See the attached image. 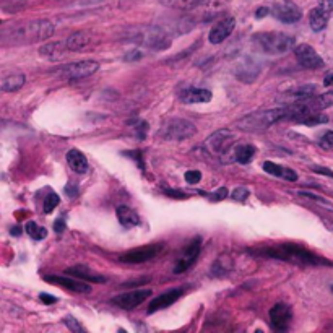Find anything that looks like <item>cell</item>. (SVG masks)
Masks as SVG:
<instances>
[{
  "mask_svg": "<svg viewBox=\"0 0 333 333\" xmlns=\"http://www.w3.org/2000/svg\"><path fill=\"white\" fill-rule=\"evenodd\" d=\"M44 280L48 281L50 285H55V286H60V288H65L68 291H73V293H78V294H83V293H90L91 291V286L85 283V280L78 281V280H73V278H65V276H57V275H52V276H44Z\"/></svg>",
  "mask_w": 333,
  "mask_h": 333,
  "instance_id": "e0dca14e",
  "label": "cell"
},
{
  "mask_svg": "<svg viewBox=\"0 0 333 333\" xmlns=\"http://www.w3.org/2000/svg\"><path fill=\"white\" fill-rule=\"evenodd\" d=\"M202 0H159L161 5L168 8H175V10H189V8H195Z\"/></svg>",
  "mask_w": 333,
  "mask_h": 333,
  "instance_id": "4dcf8cb0",
  "label": "cell"
},
{
  "mask_svg": "<svg viewBox=\"0 0 333 333\" xmlns=\"http://www.w3.org/2000/svg\"><path fill=\"white\" fill-rule=\"evenodd\" d=\"M65 192H67V193H68V195H70V197H75L77 193H78L77 187H75V186H72V184H68V186L65 187Z\"/></svg>",
  "mask_w": 333,
  "mask_h": 333,
  "instance_id": "7dc6e473",
  "label": "cell"
},
{
  "mask_svg": "<svg viewBox=\"0 0 333 333\" xmlns=\"http://www.w3.org/2000/svg\"><path fill=\"white\" fill-rule=\"evenodd\" d=\"M25 81H26V77L23 75V73H12V75H5L2 78L0 86H2V91L12 93V91L20 90V88L25 85Z\"/></svg>",
  "mask_w": 333,
  "mask_h": 333,
  "instance_id": "83f0119b",
  "label": "cell"
},
{
  "mask_svg": "<svg viewBox=\"0 0 333 333\" xmlns=\"http://www.w3.org/2000/svg\"><path fill=\"white\" fill-rule=\"evenodd\" d=\"M163 249H164V244H161V242L135 247V249H132V251L124 252L122 255L119 257V262H122V263H143V262H148V260H151V258H155L156 255H159Z\"/></svg>",
  "mask_w": 333,
  "mask_h": 333,
  "instance_id": "ba28073f",
  "label": "cell"
},
{
  "mask_svg": "<svg viewBox=\"0 0 333 333\" xmlns=\"http://www.w3.org/2000/svg\"><path fill=\"white\" fill-rule=\"evenodd\" d=\"M12 234H15V236H20V234H21L20 228H13V229H12Z\"/></svg>",
  "mask_w": 333,
  "mask_h": 333,
  "instance_id": "681fc988",
  "label": "cell"
},
{
  "mask_svg": "<svg viewBox=\"0 0 333 333\" xmlns=\"http://www.w3.org/2000/svg\"><path fill=\"white\" fill-rule=\"evenodd\" d=\"M164 193L166 195H171V197H177V198H186L187 197L184 192H177L175 189H164Z\"/></svg>",
  "mask_w": 333,
  "mask_h": 333,
  "instance_id": "b9f144b4",
  "label": "cell"
},
{
  "mask_svg": "<svg viewBox=\"0 0 333 333\" xmlns=\"http://www.w3.org/2000/svg\"><path fill=\"white\" fill-rule=\"evenodd\" d=\"M233 268H234L233 257L228 255V254H223V255H220L213 262L210 271H211V275H213V276H218V278H221V276L228 275L229 271H233Z\"/></svg>",
  "mask_w": 333,
  "mask_h": 333,
  "instance_id": "d4e9b609",
  "label": "cell"
},
{
  "mask_svg": "<svg viewBox=\"0 0 333 333\" xmlns=\"http://www.w3.org/2000/svg\"><path fill=\"white\" fill-rule=\"evenodd\" d=\"M65 273L75 276V278L85 280V281H91V283H106V276L96 273L95 270H91L90 267L86 265H75L70 267L65 270Z\"/></svg>",
  "mask_w": 333,
  "mask_h": 333,
  "instance_id": "ffe728a7",
  "label": "cell"
},
{
  "mask_svg": "<svg viewBox=\"0 0 333 333\" xmlns=\"http://www.w3.org/2000/svg\"><path fill=\"white\" fill-rule=\"evenodd\" d=\"M306 103L316 111L327 109V108H330V106H333V91L320 95V96H312V98L306 99Z\"/></svg>",
  "mask_w": 333,
  "mask_h": 333,
  "instance_id": "f1b7e54d",
  "label": "cell"
},
{
  "mask_svg": "<svg viewBox=\"0 0 333 333\" xmlns=\"http://www.w3.org/2000/svg\"><path fill=\"white\" fill-rule=\"evenodd\" d=\"M98 68L99 63L96 60H81V62H73L60 67L55 70V73L63 80H81V78L93 75Z\"/></svg>",
  "mask_w": 333,
  "mask_h": 333,
  "instance_id": "52a82bcc",
  "label": "cell"
},
{
  "mask_svg": "<svg viewBox=\"0 0 333 333\" xmlns=\"http://www.w3.org/2000/svg\"><path fill=\"white\" fill-rule=\"evenodd\" d=\"M294 38L285 33H257L252 38L254 48L263 54L280 55L294 48Z\"/></svg>",
  "mask_w": 333,
  "mask_h": 333,
  "instance_id": "277c9868",
  "label": "cell"
},
{
  "mask_svg": "<svg viewBox=\"0 0 333 333\" xmlns=\"http://www.w3.org/2000/svg\"><path fill=\"white\" fill-rule=\"evenodd\" d=\"M226 197H228V189H226V187L216 189V190L210 195V198H211V200H213V202L223 200V198H226Z\"/></svg>",
  "mask_w": 333,
  "mask_h": 333,
  "instance_id": "74e56055",
  "label": "cell"
},
{
  "mask_svg": "<svg viewBox=\"0 0 333 333\" xmlns=\"http://www.w3.org/2000/svg\"><path fill=\"white\" fill-rule=\"evenodd\" d=\"M291 320H293V309H291L288 304L278 302L271 307L270 322H271V327H273L275 330H278V332L288 330Z\"/></svg>",
  "mask_w": 333,
  "mask_h": 333,
  "instance_id": "9a60e30c",
  "label": "cell"
},
{
  "mask_svg": "<svg viewBox=\"0 0 333 333\" xmlns=\"http://www.w3.org/2000/svg\"><path fill=\"white\" fill-rule=\"evenodd\" d=\"M67 164L77 174H85L88 171V159L80 150H70L67 153Z\"/></svg>",
  "mask_w": 333,
  "mask_h": 333,
  "instance_id": "603a6c76",
  "label": "cell"
},
{
  "mask_svg": "<svg viewBox=\"0 0 333 333\" xmlns=\"http://www.w3.org/2000/svg\"><path fill=\"white\" fill-rule=\"evenodd\" d=\"M128 39L137 43L138 46H145L153 50H163L169 48L171 38L163 28L159 26H140L133 28L128 34Z\"/></svg>",
  "mask_w": 333,
  "mask_h": 333,
  "instance_id": "5b68a950",
  "label": "cell"
},
{
  "mask_svg": "<svg viewBox=\"0 0 333 333\" xmlns=\"http://www.w3.org/2000/svg\"><path fill=\"white\" fill-rule=\"evenodd\" d=\"M25 231H26V234L34 240H41L48 236V229L39 226L38 223H34V221H28L25 226Z\"/></svg>",
  "mask_w": 333,
  "mask_h": 333,
  "instance_id": "1f68e13d",
  "label": "cell"
},
{
  "mask_svg": "<svg viewBox=\"0 0 333 333\" xmlns=\"http://www.w3.org/2000/svg\"><path fill=\"white\" fill-rule=\"evenodd\" d=\"M249 193H251V192H249V189L238 187V189H234V192L231 193V197H233V200H236V202H246Z\"/></svg>",
  "mask_w": 333,
  "mask_h": 333,
  "instance_id": "d590c367",
  "label": "cell"
},
{
  "mask_svg": "<svg viewBox=\"0 0 333 333\" xmlns=\"http://www.w3.org/2000/svg\"><path fill=\"white\" fill-rule=\"evenodd\" d=\"M39 299H41V301H43V302H44V304H54V302H55V301H57V299H55V298H54V296H49V294H46V293H43V294H39Z\"/></svg>",
  "mask_w": 333,
  "mask_h": 333,
  "instance_id": "ee69618b",
  "label": "cell"
},
{
  "mask_svg": "<svg viewBox=\"0 0 333 333\" xmlns=\"http://www.w3.org/2000/svg\"><path fill=\"white\" fill-rule=\"evenodd\" d=\"M312 171H314V173H317V174L328 175V177H332V179H333V173H332L330 169H325V168H314Z\"/></svg>",
  "mask_w": 333,
  "mask_h": 333,
  "instance_id": "f6af8a7d",
  "label": "cell"
},
{
  "mask_svg": "<svg viewBox=\"0 0 333 333\" xmlns=\"http://www.w3.org/2000/svg\"><path fill=\"white\" fill-rule=\"evenodd\" d=\"M318 5H320L323 10H327V12L332 13V10H333V0H320V2H318Z\"/></svg>",
  "mask_w": 333,
  "mask_h": 333,
  "instance_id": "7bdbcfd3",
  "label": "cell"
},
{
  "mask_svg": "<svg viewBox=\"0 0 333 333\" xmlns=\"http://www.w3.org/2000/svg\"><path fill=\"white\" fill-rule=\"evenodd\" d=\"M151 296L150 289H133V291H127V293L117 294L111 299V304L117 306L120 309H126V311H130V309H135L137 306H140L143 301H146Z\"/></svg>",
  "mask_w": 333,
  "mask_h": 333,
  "instance_id": "30bf717a",
  "label": "cell"
},
{
  "mask_svg": "<svg viewBox=\"0 0 333 333\" xmlns=\"http://www.w3.org/2000/svg\"><path fill=\"white\" fill-rule=\"evenodd\" d=\"M330 289H332V293H333V283H332V286H330Z\"/></svg>",
  "mask_w": 333,
  "mask_h": 333,
  "instance_id": "f907efd6",
  "label": "cell"
},
{
  "mask_svg": "<svg viewBox=\"0 0 333 333\" xmlns=\"http://www.w3.org/2000/svg\"><path fill=\"white\" fill-rule=\"evenodd\" d=\"M63 322L67 323L68 325V328H70V330H73V332H78V330H85V328H83L80 323H78L75 318H73L72 316H68V317H65L63 318Z\"/></svg>",
  "mask_w": 333,
  "mask_h": 333,
  "instance_id": "ab89813d",
  "label": "cell"
},
{
  "mask_svg": "<svg viewBox=\"0 0 333 333\" xmlns=\"http://www.w3.org/2000/svg\"><path fill=\"white\" fill-rule=\"evenodd\" d=\"M318 145H320L322 148H325V150H332L333 148V132L328 130V132L323 133V135L318 138Z\"/></svg>",
  "mask_w": 333,
  "mask_h": 333,
  "instance_id": "e575fe53",
  "label": "cell"
},
{
  "mask_svg": "<svg viewBox=\"0 0 333 333\" xmlns=\"http://www.w3.org/2000/svg\"><path fill=\"white\" fill-rule=\"evenodd\" d=\"M54 25L48 20H33L21 23L18 26H13L10 30H5L2 33L3 46H21V44H33L41 43L44 39H49L54 34Z\"/></svg>",
  "mask_w": 333,
  "mask_h": 333,
  "instance_id": "6da1fadb",
  "label": "cell"
},
{
  "mask_svg": "<svg viewBox=\"0 0 333 333\" xmlns=\"http://www.w3.org/2000/svg\"><path fill=\"white\" fill-rule=\"evenodd\" d=\"M234 28H236V18L226 16L211 28L210 34H208V39H210L211 44H221L224 39L229 38L231 33L234 31Z\"/></svg>",
  "mask_w": 333,
  "mask_h": 333,
  "instance_id": "2e32d148",
  "label": "cell"
},
{
  "mask_svg": "<svg viewBox=\"0 0 333 333\" xmlns=\"http://www.w3.org/2000/svg\"><path fill=\"white\" fill-rule=\"evenodd\" d=\"M263 171L271 174L273 177L289 180V182H296V180H298V173H296V171L285 168V166H280L276 163H271V161H265V163H263Z\"/></svg>",
  "mask_w": 333,
  "mask_h": 333,
  "instance_id": "44dd1931",
  "label": "cell"
},
{
  "mask_svg": "<svg viewBox=\"0 0 333 333\" xmlns=\"http://www.w3.org/2000/svg\"><path fill=\"white\" fill-rule=\"evenodd\" d=\"M91 43V36L85 33V31H78L67 38V48L70 52H80V50L86 49Z\"/></svg>",
  "mask_w": 333,
  "mask_h": 333,
  "instance_id": "4316f807",
  "label": "cell"
},
{
  "mask_svg": "<svg viewBox=\"0 0 333 333\" xmlns=\"http://www.w3.org/2000/svg\"><path fill=\"white\" fill-rule=\"evenodd\" d=\"M236 142V135L233 132L229 130H218L215 132L213 135L208 137V140L205 142V145L208 148V151H210L211 155L215 156H221V155H226L228 151L233 148Z\"/></svg>",
  "mask_w": 333,
  "mask_h": 333,
  "instance_id": "9c48e42d",
  "label": "cell"
},
{
  "mask_svg": "<svg viewBox=\"0 0 333 333\" xmlns=\"http://www.w3.org/2000/svg\"><path fill=\"white\" fill-rule=\"evenodd\" d=\"M255 155V146L254 145H239L234 150V161L239 164H247Z\"/></svg>",
  "mask_w": 333,
  "mask_h": 333,
  "instance_id": "f546056e",
  "label": "cell"
},
{
  "mask_svg": "<svg viewBox=\"0 0 333 333\" xmlns=\"http://www.w3.org/2000/svg\"><path fill=\"white\" fill-rule=\"evenodd\" d=\"M323 85H325V86H333V73H328V75L323 78Z\"/></svg>",
  "mask_w": 333,
  "mask_h": 333,
  "instance_id": "c3c4849f",
  "label": "cell"
},
{
  "mask_svg": "<svg viewBox=\"0 0 333 333\" xmlns=\"http://www.w3.org/2000/svg\"><path fill=\"white\" fill-rule=\"evenodd\" d=\"M268 13H270V10H268L267 7H260L258 10L255 12V18H263V16H267Z\"/></svg>",
  "mask_w": 333,
  "mask_h": 333,
  "instance_id": "bcb514c9",
  "label": "cell"
},
{
  "mask_svg": "<svg viewBox=\"0 0 333 333\" xmlns=\"http://www.w3.org/2000/svg\"><path fill=\"white\" fill-rule=\"evenodd\" d=\"M260 255L276 258V260H283L294 263L299 267H318V265H332V262H328L327 258H322L316 255L314 252L307 251V249L298 246V244H278V246L271 247H263L257 251Z\"/></svg>",
  "mask_w": 333,
  "mask_h": 333,
  "instance_id": "7a4b0ae2",
  "label": "cell"
},
{
  "mask_svg": "<svg viewBox=\"0 0 333 333\" xmlns=\"http://www.w3.org/2000/svg\"><path fill=\"white\" fill-rule=\"evenodd\" d=\"M68 50L67 48V41H57V43L52 44H46L39 49V55L49 59V60H60L65 55Z\"/></svg>",
  "mask_w": 333,
  "mask_h": 333,
  "instance_id": "7402d4cb",
  "label": "cell"
},
{
  "mask_svg": "<svg viewBox=\"0 0 333 333\" xmlns=\"http://www.w3.org/2000/svg\"><path fill=\"white\" fill-rule=\"evenodd\" d=\"M117 220L124 228H133V226L140 224V216H138V213L127 205H120L117 208Z\"/></svg>",
  "mask_w": 333,
  "mask_h": 333,
  "instance_id": "cb8c5ba5",
  "label": "cell"
},
{
  "mask_svg": "<svg viewBox=\"0 0 333 333\" xmlns=\"http://www.w3.org/2000/svg\"><path fill=\"white\" fill-rule=\"evenodd\" d=\"M54 229L57 231V233H62V231L65 229V218H63V215L60 216L59 220H55V223H54Z\"/></svg>",
  "mask_w": 333,
  "mask_h": 333,
  "instance_id": "60d3db41",
  "label": "cell"
},
{
  "mask_svg": "<svg viewBox=\"0 0 333 333\" xmlns=\"http://www.w3.org/2000/svg\"><path fill=\"white\" fill-rule=\"evenodd\" d=\"M142 57H143V52H142L140 49L135 48V49H132L130 52L126 55V60H127V62H137V60H140Z\"/></svg>",
  "mask_w": 333,
  "mask_h": 333,
  "instance_id": "f35d334b",
  "label": "cell"
},
{
  "mask_svg": "<svg viewBox=\"0 0 333 333\" xmlns=\"http://www.w3.org/2000/svg\"><path fill=\"white\" fill-rule=\"evenodd\" d=\"M271 15L281 23L293 25V23L299 21L301 18H302V12H301V8L296 5V3L289 2V0H280V2L273 3Z\"/></svg>",
  "mask_w": 333,
  "mask_h": 333,
  "instance_id": "8fae6325",
  "label": "cell"
},
{
  "mask_svg": "<svg viewBox=\"0 0 333 333\" xmlns=\"http://www.w3.org/2000/svg\"><path fill=\"white\" fill-rule=\"evenodd\" d=\"M213 98V93L205 88H186L179 95V99L186 104H198V103H210Z\"/></svg>",
  "mask_w": 333,
  "mask_h": 333,
  "instance_id": "d6986e66",
  "label": "cell"
},
{
  "mask_svg": "<svg viewBox=\"0 0 333 333\" xmlns=\"http://www.w3.org/2000/svg\"><path fill=\"white\" fill-rule=\"evenodd\" d=\"M200 249H202V239L200 238H195L186 247V251L182 252V257H180L179 260L175 262L174 273L179 275V273H184V271H187L189 268H190L193 263H195L198 254H200Z\"/></svg>",
  "mask_w": 333,
  "mask_h": 333,
  "instance_id": "5bb4252c",
  "label": "cell"
},
{
  "mask_svg": "<svg viewBox=\"0 0 333 333\" xmlns=\"http://www.w3.org/2000/svg\"><path fill=\"white\" fill-rule=\"evenodd\" d=\"M328 16H330V12L323 10L320 5H317L316 8H312V12L309 13V25H311L312 31H322L323 28L327 26Z\"/></svg>",
  "mask_w": 333,
  "mask_h": 333,
  "instance_id": "484cf974",
  "label": "cell"
},
{
  "mask_svg": "<svg viewBox=\"0 0 333 333\" xmlns=\"http://www.w3.org/2000/svg\"><path fill=\"white\" fill-rule=\"evenodd\" d=\"M288 114H289L288 108L258 111V112H252L240 119L238 122V127L247 132H262L270 128L273 124L280 122V120L288 119Z\"/></svg>",
  "mask_w": 333,
  "mask_h": 333,
  "instance_id": "3957f363",
  "label": "cell"
},
{
  "mask_svg": "<svg viewBox=\"0 0 333 333\" xmlns=\"http://www.w3.org/2000/svg\"><path fill=\"white\" fill-rule=\"evenodd\" d=\"M60 203V198L57 193H54V192H50L48 197H46V200H44V213H52V211L57 208V205Z\"/></svg>",
  "mask_w": 333,
  "mask_h": 333,
  "instance_id": "d6a6232c",
  "label": "cell"
},
{
  "mask_svg": "<svg viewBox=\"0 0 333 333\" xmlns=\"http://www.w3.org/2000/svg\"><path fill=\"white\" fill-rule=\"evenodd\" d=\"M202 179V173L200 171H187L186 173V180L187 184H198Z\"/></svg>",
  "mask_w": 333,
  "mask_h": 333,
  "instance_id": "8d00e7d4",
  "label": "cell"
},
{
  "mask_svg": "<svg viewBox=\"0 0 333 333\" xmlns=\"http://www.w3.org/2000/svg\"><path fill=\"white\" fill-rule=\"evenodd\" d=\"M296 59H298L299 65L309 70H317V68L323 67V60L322 57L316 52V49L309 44H299L294 48Z\"/></svg>",
  "mask_w": 333,
  "mask_h": 333,
  "instance_id": "4fadbf2b",
  "label": "cell"
},
{
  "mask_svg": "<svg viewBox=\"0 0 333 333\" xmlns=\"http://www.w3.org/2000/svg\"><path fill=\"white\" fill-rule=\"evenodd\" d=\"M299 195H301V197H304V198H309V200H314V202L318 203V205H322V206L333 208V206L330 205V202L325 200V198L320 197V195H317V193H312V192H309V190H301V192H299Z\"/></svg>",
  "mask_w": 333,
  "mask_h": 333,
  "instance_id": "836d02e7",
  "label": "cell"
},
{
  "mask_svg": "<svg viewBox=\"0 0 333 333\" xmlns=\"http://www.w3.org/2000/svg\"><path fill=\"white\" fill-rule=\"evenodd\" d=\"M260 70L262 65L258 63V60L247 55V57L240 59L238 62V65L234 68V75L242 83H254L257 80V77L260 75Z\"/></svg>",
  "mask_w": 333,
  "mask_h": 333,
  "instance_id": "7c38bea8",
  "label": "cell"
},
{
  "mask_svg": "<svg viewBox=\"0 0 333 333\" xmlns=\"http://www.w3.org/2000/svg\"><path fill=\"white\" fill-rule=\"evenodd\" d=\"M197 127L193 126V122L187 119H180V117H174L169 119L168 122L161 127L159 135L164 138V140H171V142H182L187 140L195 135Z\"/></svg>",
  "mask_w": 333,
  "mask_h": 333,
  "instance_id": "8992f818",
  "label": "cell"
},
{
  "mask_svg": "<svg viewBox=\"0 0 333 333\" xmlns=\"http://www.w3.org/2000/svg\"><path fill=\"white\" fill-rule=\"evenodd\" d=\"M180 296H182V289H180V288L169 289V291H166V293L159 294L158 298H155L150 302V306H148V314H155V312L161 311V309H166V307L173 306V304L180 298Z\"/></svg>",
  "mask_w": 333,
  "mask_h": 333,
  "instance_id": "ac0fdd59",
  "label": "cell"
}]
</instances>
